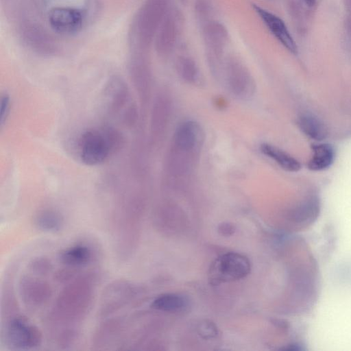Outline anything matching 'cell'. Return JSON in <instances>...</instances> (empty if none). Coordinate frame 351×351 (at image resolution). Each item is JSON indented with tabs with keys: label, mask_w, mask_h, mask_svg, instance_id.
Listing matches in <instances>:
<instances>
[{
	"label": "cell",
	"mask_w": 351,
	"mask_h": 351,
	"mask_svg": "<svg viewBox=\"0 0 351 351\" xmlns=\"http://www.w3.org/2000/svg\"><path fill=\"white\" fill-rule=\"evenodd\" d=\"M200 128L192 121L182 123L177 128L174 135V145L180 154H188L199 144Z\"/></svg>",
	"instance_id": "obj_11"
},
{
	"label": "cell",
	"mask_w": 351,
	"mask_h": 351,
	"mask_svg": "<svg viewBox=\"0 0 351 351\" xmlns=\"http://www.w3.org/2000/svg\"><path fill=\"white\" fill-rule=\"evenodd\" d=\"M300 130L308 138L315 141H322L328 136V130L324 123L316 117L304 114L298 119Z\"/></svg>",
	"instance_id": "obj_14"
},
{
	"label": "cell",
	"mask_w": 351,
	"mask_h": 351,
	"mask_svg": "<svg viewBox=\"0 0 351 351\" xmlns=\"http://www.w3.org/2000/svg\"><path fill=\"white\" fill-rule=\"evenodd\" d=\"M250 260L237 252H227L218 256L211 264L208 280L212 285L241 280L250 272Z\"/></svg>",
	"instance_id": "obj_3"
},
{
	"label": "cell",
	"mask_w": 351,
	"mask_h": 351,
	"mask_svg": "<svg viewBox=\"0 0 351 351\" xmlns=\"http://www.w3.org/2000/svg\"><path fill=\"white\" fill-rule=\"evenodd\" d=\"M39 330L23 317L12 319L8 325L6 340L9 346L17 350L35 348L41 342Z\"/></svg>",
	"instance_id": "obj_6"
},
{
	"label": "cell",
	"mask_w": 351,
	"mask_h": 351,
	"mask_svg": "<svg viewBox=\"0 0 351 351\" xmlns=\"http://www.w3.org/2000/svg\"><path fill=\"white\" fill-rule=\"evenodd\" d=\"M201 27L207 58L213 69L217 70L221 66L223 50L228 42V30L222 23L213 19Z\"/></svg>",
	"instance_id": "obj_5"
},
{
	"label": "cell",
	"mask_w": 351,
	"mask_h": 351,
	"mask_svg": "<svg viewBox=\"0 0 351 351\" xmlns=\"http://www.w3.org/2000/svg\"><path fill=\"white\" fill-rule=\"evenodd\" d=\"M197 331L204 339H211L215 337L218 333L217 326L213 322L207 320L199 324Z\"/></svg>",
	"instance_id": "obj_21"
},
{
	"label": "cell",
	"mask_w": 351,
	"mask_h": 351,
	"mask_svg": "<svg viewBox=\"0 0 351 351\" xmlns=\"http://www.w3.org/2000/svg\"><path fill=\"white\" fill-rule=\"evenodd\" d=\"M104 103L107 112L118 116L127 125L133 124L136 119V110L132 103L128 87L119 77H111L104 90Z\"/></svg>",
	"instance_id": "obj_2"
},
{
	"label": "cell",
	"mask_w": 351,
	"mask_h": 351,
	"mask_svg": "<svg viewBox=\"0 0 351 351\" xmlns=\"http://www.w3.org/2000/svg\"><path fill=\"white\" fill-rule=\"evenodd\" d=\"M344 3L348 14H351V0H344Z\"/></svg>",
	"instance_id": "obj_25"
},
{
	"label": "cell",
	"mask_w": 351,
	"mask_h": 351,
	"mask_svg": "<svg viewBox=\"0 0 351 351\" xmlns=\"http://www.w3.org/2000/svg\"><path fill=\"white\" fill-rule=\"evenodd\" d=\"M194 9L196 19L202 27L213 20L214 8L210 0H195Z\"/></svg>",
	"instance_id": "obj_20"
},
{
	"label": "cell",
	"mask_w": 351,
	"mask_h": 351,
	"mask_svg": "<svg viewBox=\"0 0 351 351\" xmlns=\"http://www.w3.org/2000/svg\"><path fill=\"white\" fill-rule=\"evenodd\" d=\"M227 82L231 91L241 98H248L254 91V82L247 69L234 57L225 64Z\"/></svg>",
	"instance_id": "obj_7"
},
{
	"label": "cell",
	"mask_w": 351,
	"mask_h": 351,
	"mask_svg": "<svg viewBox=\"0 0 351 351\" xmlns=\"http://www.w3.org/2000/svg\"><path fill=\"white\" fill-rule=\"evenodd\" d=\"M235 231V227L230 223H222L218 226V232L223 236H230Z\"/></svg>",
	"instance_id": "obj_23"
},
{
	"label": "cell",
	"mask_w": 351,
	"mask_h": 351,
	"mask_svg": "<svg viewBox=\"0 0 351 351\" xmlns=\"http://www.w3.org/2000/svg\"><path fill=\"white\" fill-rule=\"evenodd\" d=\"M51 29L60 34H72L78 32L83 25V12L77 8L56 7L52 8L48 15Z\"/></svg>",
	"instance_id": "obj_8"
},
{
	"label": "cell",
	"mask_w": 351,
	"mask_h": 351,
	"mask_svg": "<svg viewBox=\"0 0 351 351\" xmlns=\"http://www.w3.org/2000/svg\"><path fill=\"white\" fill-rule=\"evenodd\" d=\"M21 292L25 301L34 304L43 303L50 295V289L47 284L29 278L23 280Z\"/></svg>",
	"instance_id": "obj_13"
},
{
	"label": "cell",
	"mask_w": 351,
	"mask_h": 351,
	"mask_svg": "<svg viewBox=\"0 0 351 351\" xmlns=\"http://www.w3.org/2000/svg\"><path fill=\"white\" fill-rule=\"evenodd\" d=\"M186 305L184 297L176 293H165L157 297L152 303L154 309L164 312H178Z\"/></svg>",
	"instance_id": "obj_17"
},
{
	"label": "cell",
	"mask_w": 351,
	"mask_h": 351,
	"mask_svg": "<svg viewBox=\"0 0 351 351\" xmlns=\"http://www.w3.org/2000/svg\"><path fill=\"white\" fill-rule=\"evenodd\" d=\"M168 0H147L142 8L138 22L141 41L147 45L156 34L167 13Z\"/></svg>",
	"instance_id": "obj_4"
},
{
	"label": "cell",
	"mask_w": 351,
	"mask_h": 351,
	"mask_svg": "<svg viewBox=\"0 0 351 351\" xmlns=\"http://www.w3.org/2000/svg\"><path fill=\"white\" fill-rule=\"evenodd\" d=\"M176 69L179 75L186 82H194L199 75L195 62L190 57L180 56L176 61Z\"/></svg>",
	"instance_id": "obj_19"
},
{
	"label": "cell",
	"mask_w": 351,
	"mask_h": 351,
	"mask_svg": "<svg viewBox=\"0 0 351 351\" xmlns=\"http://www.w3.org/2000/svg\"><path fill=\"white\" fill-rule=\"evenodd\" d=\"M10 95L5 93L1 95L0 104V125L3 127L10 114Z\"/></svg>",
	"instance_id": "obj_22"
},
{
	"label": "cell",
	"mask_w": 351,
	"mask_h": 351,
	"mask_svg": "<svg viewBox=\"0 0 351 351\" xmlns=\"http://www.w3.org/2000/svg\"><path fill=\"white\" fill-rule=\"evenodd\" d=\"M35 226L40 230L47 232L59 231L63 226V218L60 213L45 208L40 210L34 218Z\"/></svg>",
	"instance_id": "obj_16"
},
{
	"label": "cell",
	"mask_w": 351,
	"mask_h": 351,
	"mask_svg": "<svg viewBox=\"0 0 351 351\" xmlns=\"http://www.w3.org/2000/svg\"><path fill=\"white\" fill-rule=\"evenodd\" d=\"M313 156L308 163L311 171H322L328 168L335 159V151L332 145L328 143L313 144Z\"/></svg>",
	"instance_id": "obj_12"
},
{
	"label": "cell",
	"mask_w": 351,
	"mask_h": 351,
	"mask_svg": "<svg viewBox=\"0 0 351 351\" xmlns=\"http://www.w3.org/2000/svg\"><path fill=\"white\" fill-rule=\"evenodd\" d=\"M178 20L173 12H167L156 32V49L161 56L169 55L174 49L178 36Z\"/></svg>",
	"instance_id": "obj_10"
},
{
	"label": "cell",
	"mask_w": 351,
	"mask_h": 351,
	"mask_svg": "<svg viewBox=\"0 0 351 351\" xmlns=\"http://www.w3.org/2000/svg\"><path fill=\"white\" fill-rule=\"evenodd\" d=\"M261 150L263 154L274 160L281 168L287 171L296 172L301 168L298 160L272 145L262 144Z\"/></svg>",
	"instance_id": "obj_15"
},
{
	"label": "cell",
	"mask_w": 351,
	"mask_h": 351,
	"mask_svg": "<svg viewBox=\"0 0 351 351\" xmlns=\"http://www.w3.org/2000/svg\"><path fill=\"white\" fill-rule=\"evenodd\" d=\"M77 149L80 160L89 166L97 165L119 150L123 145L121 132L110 126L88 129L77 139Z\"/></svg>",
	"instance_id": "obj_1"
},
{
	"label": "cell",
	"mask_w": 351,
	"mask_h": 351,
	"mask_svg": "<svg viewBox=\"0 0 351 351\" xmlns=\"http://www.w3.org/2000/svg\"><path fill=\"white\" fill-rule=\"evenodd\" d=\"M60 258L61 262L67 265L81 266L90 261L91 252L87 246L77 245L65 250Z\"/></svg>",
	"instance_id": "obj_18"
},
{
	"label": "cell",
	"mask_w": 351,
	"mask_h": 351,
	"mask_svg": "<svg viewBox=\"0 0 351 351\" xmlns=\"http://www.w3.org/2000/svg\"><path fill=\"white\" fill-rule=\"evenodd\" d=\"M252 8L278 42L289 52L297 54L298 51L297 44L284 21L275 14L256 4H252Z\"/></svg>",
	"instance_id": "obj_9"
},
{
	"label": "cell",
	"mask_w": 351,
	"mask_h": 351,
	"mask_svg": "<svg viewBox=\"0 0 351 351\" xmlns=\"http://www.w3.org/2000/svg\"><path fill=\"white\" fill-rule=\"evenodd\" d=\"M306 5L308 7L312 8L313 7L316 3L317 0H302Z\"/></svg>",
	"instance_id": "obj_24"
}]
</instances>
